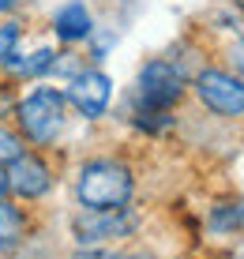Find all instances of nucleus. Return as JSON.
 <instances>
[{
    "instance_id": "f257e3e1",
    "label": "nucleus",
    "mask_w": 244,
    "mask_h": 259,
    "mask_svg": "<svg viewBox=\"0 0 244 259\" xmlns=\"http://www.w3.org/2000/svg\"><path fill=\"white\" fill-rule=\"evenodd\" d=\"M135 199V169L120 154H90L71 173V203L87 210L128 207Z\"/></svg>"
},
{
    "instance_id": "f03ea898",
    "label": "nucleus",
    "mask_w": 244,
    "mask_h": 259,
    "mask_svg": "<svg viewBox=\"0 0 244 259\" xmlns=\"http://www.w3.org/2000/svg\"><path fill=\"white\" fill-rule=\"evenodd\" d=\"M68 98L64 87H53L49 79H38V87H30L19 105H15V128L26 139V147L34 150H57V143L68 132Z\"/></svg>"
},
{
    "instance_id": "7ed1b4c3",
    "label": "nucleus",
    "mask_w": 244,
    "mask_h": 259,
    "mask_svg": "<svg viewBox=\"0 0 244 259\" xmlns=\"http://www.w3.org/2000/svg\"><path fill=\"white\" fill-rule=\"evenodd\" d=\"M188 83L192 75L177 57H150L128 91V105L132 109H177L180 98L188 94Z\"/></svg>"
},
{
    "instance_id": "20e7f679",
    "label": "nucleus",
    "mask_w": 244,
    "mask_h": 259,
    "mask_svg": "<svg viewBox=\"0 0 244 259\" xmlns=\"http://www.w3.org/2000/svg\"><path fill=\"white\" fill-rule=\"evenodd\" d=\"M143 226V214L132 207H109V210H87L75 207L68 218V237L75 248H105L116 240H132Z\"/></svg>"
},
{
    "instance_id": "39448f33",
    "label": "nucleus",
    "mask_w": 244,
    "mask_h": 259,
    "mask_svg": "<svg viewBox=\"0 0 244 259\" xmlns=\"http://www.w3.org/2000/svg\"><path fill=\"white\" fill-rule=\"evenodd\" d=\"M188 87L199 98L203 109L214 113L218 120H240L244 117V75H237L233 68H218V64L195 68Z\"/></svg>"
},
{
    "instance_id": "423d86ee",
    "label": "nucleus",
    "mask_w": 244,
    "mask_h": 259,
    "mask_svg": "<svg viewBox=\"0 0 244 259\" xmlns=\"http://www.w3.org/2000/svg\"><path fill=\"white\" fill-rule=\"evenodd\" d=\"M60 169L53 162V150H30L26 147L12 165H8V188L19 203H45L57 192Z\"/></svg>"
},
{
    "instance_id": "0eeeda50",
    "label": "nucleus",
    "mask_w": 244,
    "mask_h": 259,
    "mask_svg": "<svg viewBox=\"0 0 244 259\" xmlns=\"http://www.w3.org/2000/svg\"><path fill=\"white\" fill-rule=\"evenodd\" d=\"M64 98H68V109L79 120L98 124V120H105V113L113 105V75L102 71L98 64H87L83 71L64 79Z\"/></svg>"
},
{
    "instance_id": "6e6552de",
    "label": "nucleus",
    "mask_w": 244,
    "mask_h": 259,
    "mask_svg": "<svg viewBox=\"0 0 244 259\" xmlns=\"http://www.w3.org/2000/svg\"><path fill=\"white\" fill-rule=\"evenodd\" d=\"M34 229H38V222L30 214V203H19L15 195H4L0 199V255L19 259V252L30 244Z\"/></svg>"
},
{
    "instance_id": "1a4fd4ad",
    "label": "nucleus",
    "mask_w": 244,
    "mask_h": 259,
    "mask_svg": "<svg viewBox=\"0 0 244 259\" xmlns=\"http://www.w3.org/2000/svg\"><path fill=\"white\" fill-rule=\"evenodd\" d=\"M94 12H90L87 0H64L57 12L49 15V30L60 46H87V38L94 34Z\"/></svg>"
},
{
    "instance_id": "9d476101",
    "label": "nucleus",
    "mask_w": 244,
    "mask_h": 259,
    "mask_svg": "<svg viewBox=\"0 0 244 259\" xmlns=\"http://www.w3.org/2000/svg\"><path fill=\"white\" fill-rule=\"evenodd\" d=\"M57 53H60V49L49 46V41L34 46L30 53H23V46H19L12 57L4 60V64H0V75H12V79H19V83H38V79H49Z\"/></svg>"
},
{
    "instance_id": "9b49d317",
    "label": "nucleus",
    "mask_w": 244,
    "mask_h": 259,
    "mask_svg": "<svg viewBox=\"0 0 244 259\" xmlns=\"http://www.w3.org/2000/svg\"><path fill=\"white\" fill-rule=\"evenodd\" d=\"M207 226H211L214 237H229V233H237V229H244V199H233V203H218V207H211Z\"/></svg>"
},
{
    "instance_id": "f8f14e48",
    "label": "nucleus",
    "mask_w": 244,
    "mask_h": 259,
    "mask_svg": "<svg viewBox=\"0 0 244 259\" xmlns=\"http://www.w3.org/2000/svg\"><path fill=\"white\" fill-rule=\"evenodd\" d=\"M23 38H26V19L23 15H4V23H0V64L23 46Z\"/></svg>"
},
{
    "instance_id": "ddd939ff",
    "label": "nucleus",
    "mask_w": 244,
    "mask_h": 259,
    "mask_svg": "<svg viewBox=\"0 0 244 259\" xmlns=\"http://www.w3.org/2000/svg\"><path fill=\"white\" fill-rule=\"evenodd\" d=\"M26 150V139L19 136V128H12V124H0V169H8Z\"/></svg>"
},
{
    "instance_id": "4468645a",
    "label": "nucleus",
    "mask_w": 244,
    "mask_h": 259,
    "mask_svg": "<svg viewBox=\"0 0 244 259\" xmlns=\"http://www.w3.org/2000/svg\"><path fill=\"white\" fill-rule=\"evenodd\" d=\"M23 98V83L12 75H0V124H8L15 117V105Z\"/></svg>"
},
{
    "instance_id": "2eb2a0df",
    "label": "nucleus",
    "mask_w": 244,
    "mask_h": 259,
    "mask_svg": "<svg viewBox=\"0 0 244 259\" xmlns=\"http://www.w3.org/2000/svg\"><path fill=\"white\" fill-rule=\"evenodd\" d=\"M225 60H229V68L237 71V75H244V30L229 41V49H225Z\"/></svg>"
},
{
    "instance_id": "dca6fc26",
    "label": "nucleus",
    "mask_w": 244,
    "mask_h": 259,
    "mask_svg": "<svg viewBox=\"0 0 244 259\" xmlns=\"http://www.w3.org/2000/svg\"><path fill=\"white\" fill-rule=\"evenodd\" d=\"M30 0H0V15H23V8Z\"/></svg>"
},
{
    "instance_id": "f3484780",
    "label": "nucleus",
    "mask_w": 244,
    "mask_h": 259,
    "mask_svg": "<svg viewBox=\"0 0 244 259\" xmlns=\"http://www.w3.org/2000/svg\"><path fill=\"white\" fill-rule=\"evenodd\" d=\"M4 195H12V188H8V169H0V199Z\"/></svg>"
},
{
    "instance_id": "a211bd4d",
    "label": "nucleus",
    "mask_w": 244,
    "mask_h": 259,
    "mask_svg": "<svg viewBox=\"0 0 244 259\" xmlns=\"http://www.w3.org/2000/svg\"><path fill=\"white\" fill-rule=\"evenodd\" d=\"M105 259H143V255H124V252H109Z\"/></svg>"
},
{
    "instance_id": "6ab92c4d",
    "label": "nucleus",
    "mask_w": 244,
    "mask_h": 259,
    "mask_svg": "<svg viewBox=\"0 0 244 259\" xmlns=\"http://www.w3.org/2000/svg\"><path fill=\"white\" fill-rule=\"evenodd\" d=\"M233 4H237V8H240V12H244V0H233Z\"/></svg>"
}]
</instances>
